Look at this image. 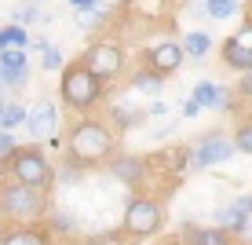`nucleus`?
<instances>
[{
	"instance_id": "nucleus-1",
	"label": "nucleus",
	"mask_w": 252,
	"mask_h": 245,
	"mask_svg": "<svg viewBox=\"0 0 252 245\" xmlns=\"http://www.w3.org/2000/svg\"><path fill=\"white\" fill-rule=\"evenodd\" d=\"M59 92H63V103H66V106L88 110V106H95V103H99L102 81H99V77H95L84 63H73V66L63 70V84H59Z\"/></svg>"
},
{
	"instance_id": "nucleus-2",
	"label": "nucleus",
	"mask_w": 252,
	"mask_h": 245,
	"mask_svg": "<svg viewBox=\"0 0 252 245\" xmlns=\"http://www.w3.org/2000/svg\"><path fill=\"white\" fill-rule=\"evenodd\" d=\"M110 150H114V139H110V132L99 121H81V125H73V132H69V157H73V161L95 165Z\"/></svg>"
},
{
	"instance_id": "nucleus-3",
	"label": "nucleus",
	"mask_w": 252,
	"mask_h": 245,
	"mask_svg": "<svg viewBox=\"0 0 252 245\" xmlns=\"http://www.w3.org/2000/svg\"><path fill=\"white\" fill-rule=\"evenodd\" d=\"M0 212L7 220H37V216L48 212V198L40 187H26V183H7L0 190Z\"/></svg>"
},
{
	"instance_id": "nucleus-4",
	"label": "nucleus",
	"mask_w": 252,
	"mask_h": 245,
	"mask_svg": "<svg viewBox=\"0 0 252 245\" xmlns=\"http://www.w3.org/2000/svg\"><path fill=\"white\" fill-rule=\"evenodd\" d=\"M164 227V209L150 198H135L125 212V231L135 234V238H150Z\"/></svg>"
},
{
	"instance_id": "nucleus-5",
	"label": "nucleus",
	"mask_w": 252,
	"mask_h": 245,
	"mask_svg": "<svg viewBox=\"0 0 252 245\" xmlns=\"http://www.w3.org/2000/svg\"><path fill=\"white\" fill-rule=\"evenodd\" d=\"M7 157H11V172H15L19 183H26V187H40V190L51 183V165L44 161L40 150H19V146H15Z\"/></svg>"
},
{
	"instance_id": "nucleus-6",
	"label": "nucleus",
	"mask_w": 252,
	"mask_h": 245,
	"mask_svg": "<svg viewBox=\"0 0 252 245\" xmlns=\"http://www.w3.org/2000/svg\"><path fill=\"white\" fill-rule=\"evenodd\" d=\"M81 63L88 66L99 81H106V77H117L121 73V66H125V51H121L117 44H92L88 51H84Z\"/></svg>"
},
{
	"instance_id": "nucleus-7",
	"label": "nucleus",
	"mask_w": 252,
	"mask_h": 245,
	"mask_svg": "<svg viewBox=\"0 0 252 245\" xmlns=\"http://www.w3.org/2000/svg\"><path fill=\"white\" fill-rule=\"evenodd\" d=\"M55 117H59V113H55V103H51V99H37V103H33V110H26V121H22V125L30 128L33 139H48L51 132H55Z\"/></svg>"
},
{
	"instance_id": "nucleus-8",
	"label": "nucleus",
	"mask_w": 252,
	"mask_h": 245,
	"mask_svg": "<svg viewBox=\"0 0 252 245\" xmlns=\"http://www.w3.org/2000/svg\"><path fill=\"white\" fill-rule=\"evenodd\" d=\"M183 48L176 44V40H164V44H158V48H150V55H146V63H150V70L154 73H176L179 66H183Z\"/></svg>"
},
{
	"instance_id": "nucleus-9",
	"label": "nucleus",
	"mask_w": 252,
	"mask_h": 245,
	"mask_svg": "<svg viewBox=\"0 0 252 245\" xmlns=\"http://www.w3.org/2000/svg\"><path fill=\"white\" fill-rule=\"evenodd\" d=\"M230 154H234V143H230L227 136H208V139H201V146H197L194 165H197V169H208V165L227 161Z\"/></svg>"
},
{
	"instance_id": "nucleus-10",
	"label": "nucleus",
	"mask_w": 252,
	"mask_h": 245,
	"mask_svg": "<svg viewBox=\"0 0 252 245\" xmlns=\"http://www.w3.org/2000/svg\"><path fill=\"white\" fill-rule=\"evenodd\" d=\"M249 212H252V198H238L234 205H227V209L216 212V223H220L223 231H245Z\"/></svg>"
},
{
	"instance_id": "nucleus-11",
	"label": "nucleus",
	"mask_w": 252,
	"mask_h": 245,
	"mask_svg": "<svg viewBox=\"0 0 252 245\" xmlns=\"http://www.w3.org/2000/svg\"><path fill=\"white\" fill-rule=\"evenodd\" d=\"M179 48H183L187 59H205L208 51H212V37H208L205 30H190L183 40H179Z\"/></svg>"
},
{
	"instance_id": "nucleus-12",
	"label": "nucleus",
	"mask_w": 252,
	"mask_h": 245,
	"mask_svg": "<svg viewBox=\"0 0 252 245\" xmlns=\"http://www.w3.org/2000/svg\"><path fill=\"white\" fill-rule=\"evenodd\" d=\"M223 63L234 66V70H252V48L238 44V40H227L223 44Z\"/></svg>"
},
{
	"instance_id": "nucleus-13",
	"label": "nucleus",
	"mask_w": 252,
	"mask_h": 245,
	"mask_svg": "<svg viewBox=\"0 0 252 245\" xmlns=\"http://www.w3.org/2000/svg\"><path fill=\"white\" fill-rule=\"evenodd\" d=\"M194 103H197V106H223V103H227V95H223V88H220V84H212V81H201V84H197V88H194Z\"/></svg>"
},
{
	"instance_id": "nucleus-14",
	"label": "nucleus",
	"mask_w": 252,
	"mask_h": 245,
	"mask_svg": "<svg viewBox=\"0 0 252 245\" xmlns=\"http://www.w3.org/2000/svg\"><path fill=\"white\" fill-rule=\"evenodd\" d=\"M143 169L146 165L139 161V157H121V161H114V176L121 183H143Z\"/></svg>"
},
{
	"instance_id": "nucleus-15",
	"label": "nucleus",
	"mask_w": 252,
	"mask_h": 245,
	"mask_svg": "<svg viewBox=\"0 0 252 245\" xmlns=\"http://www.w3.org/2000/svg\"><path fill=\"white\" fill-rule=\"evenodd\" d=\"M0 245H48V234L33 231V227H19V231H7Z\"/></svg>"
},
{
	"instance_id": "nucleus-16",
	"label": "nucleus",
	"mask_w": 252,
	"mask_h": 245,
	"mask_svg": "<svg viewBox=\"0 0 252 245\" xmlns=\"http://www.w3.org/2000/svg\"><path fill=\"white\" fill-rule=\"evenodd\" d=\"M190 245H230V238L223 227H197L190 231Z\"/></svg>"
},
{
	"instance_id": "nucleus-17",
	"label": "nucleus",
	"mask_w": 252,
	"mask_h": 245,
	"mask_svg": "<svg viewBox=\"0 0 252 245\" xmlns=\"http://www.w3.org/2000/svg\"><path fill=\"white\" fill-rule=\"evenodd\" d=\"M26 121V106H19V103H7V106H0V128H19Z\"/></svg>"
},
{
	"instance_id": "nucleus-18",
	"label": "nucleus",
	"mask_w": 252,
	"mask_h": 245,
	"mask_svg": "<svg viewBox=\"0 0 252 245\" xmlns=\"http://www.w3.org/2000/svg\"><path fill=\"white\" fill-rule=\"evenodd\" d=\"M201 11L208 15V19H230V15L238 11V0H205Z\"/></svg>"
},
{
	"instance_id": "nucleus-19",
	"label": "nucleus",
	"mask_w": 252,
	"mask_h": 245,
	"mask_svg": "<svg viewBox=\"0 0 252 245\" xmlns=\"http://www.w3.org/2000/svg\"><path fill=\"white\" fill-rule=\"evenodd\" d=\"M0 70H26V48H0Z\"/></svg>"
},
{
	"instance_id": "nucleus-20",
	"label": "nucleus",
	"mask_w": 252,
	"mask_h": 245,
	"mask_svg": "<svg viewBox=\"0 0 252 245\" xmlns=\"http://www.w3.org/2000/svg\"><path fill=\"white\" fill-rule=\"evenodd\" d=\"M135 92L158 95V92H161V73H139V77H135Z\"/></svg>"
},
{
	"instance_id": "nucleus-21",
	"label": "nucleus",
	"mask_w": 252,
	"mask_h": 245,
	"mask_svg": "<svg viewBox=\"0 0 252 245\" xmlns=\"http://www.w3.org/2000/svg\"><path fill=\"white\" fill-rule=\"evenodd\" d=\"M40 55H44V63H40L44 70H51V73L63 70V51H59L55 44H48V40H44V44H40Z\"/></svg>"
},
{
	"instance_id": "nucleus-22",
	"label": "nucleus",
	"mask_w": 252,
	"mask_h": 245,
	"mask_svg": "<svg viewBox=\"0 0 252 245\" xmlns=\"http://www.w3.org/2000/svg\"><path fill=\"white\" fill-rule=\"evenodd\" d=\"M139 117H143V113H139V110H132L128 103H117V106H114V121H117V125H125V128H132Z\"/></svg>"
},
{
	"instance_id": "nucleus-23",
	"label": "nucleus",
	"mask_w": 252,
	"mask_h": 245,
	"mask_svg": "<svg viewBox=\"0 0 252 245\" xmlns=\"http://www.w3.org/2000/svg\"><path fill=\"white\" fill-rule=\"evenodd\" d=\"M4 37H7V44H11V48H26V44H30V33H26L19 22L4 26Z\"/></svg>"
},
{
	"instance_id": "nucleus-24",
	"label": "nucleus",
	"mask_w": 252,
	"mask_h": 245,
	"mask_svg": "<svg viewBox=\"0 0 252 245\" xmlns=\"http://www.w3.org/2000/svg\"><path fill=\"white\" fill-rule=\"evenodd\" d=\"M230 143H234V150L252 154V125H241V128H238V136H234Z\"/></svg>"
},
{
	"instance_id": "nucleus-25",
	"label": "nucleus",
	"mask_w": 252,
	"mask_h": 245,
	"mask_svg": "<svg viewBox=\"0 0 252 245\" xmlns=\"http://www.w3.org/2000/svg\"><path fill=\"white\" fill-rule=\"evenodd\" d=\"M26 77H30V66L26 70H0V84H11V88L26 84Z\"/></svg>"
},
{
	"instance_id": "nucleus-26",
	"label": "nucleus",
	"mask_w": 252,
	"mask_h": 245,
	"mask_svg": "<svg viewBox=\"0 0 252 245\" xmlns=\"http://www.w3.org/2000/svg\"><path fill=\"white\" fill-rule=\"evenodd\" d=\"M11 150H15V136L7 132V128H0V161H4Z\"/></svg>"
},
{
	"instance_id": "nucleus-27",
	"label": "nucleus",
	"mask_w": 252,
	"mask_h": 245,
	"mask_svg": "<svg viewBox=\"0 0 252 245\" xmlns=\"http://www.w3.org/2000/svg\"><path fill=\"white\" fill-rule=\"evenodd\" d=\"M44 15L37 11V7H22V11H15V22H40Z\"/></svg>"
},
{
	"instance_id": "nucleus-28",
	"label": "nucleus",
	"mask_w": 252,
	"mask_h": 245,
	"mask_svg": "<svg viewBox=\"0 0 252 245\" xmlns=\"http://www.w3.org/2000/svg\"><path fill=\"white\" fill-rule=\"evenodd\" d=\"M230 40H238V44H245V48H252V22H245L238 33H234Z\"/></svg>"
},
{
	"instance_id": "nucleus-29",
	"label": "nucleus",
	"mask_w": 252,
	"mask_h": 245,
	"mask_svg": "<svg viewBox=\"0 0 252 245\" xmlns=\"http://www.w3.org/2000/svg\"><path fill=\"white\" fill-rule=\"evenodd\" d=\"M197 113H201V106H197L194 99H187L183 103V117H197Z\"/></svg>"
},
{
	"instance_id": "nucleus-30",
	"label": "nucleus",
	"mask_w": 252,
	"mask_h": 245,
	"mask_svg": "<svg viewBox=\"0 0 252 245\" xmlns=\"http://www.w3.org/2000/svg\"><path fill=\"white\" fill-rule=\"evenodd\" d=\"M69 4H73L77 11H92V7H99V0H69Z\"/></svg>"
},
{
	"instance_id": "nucleus-31",
	"label": "nucleus",
	"mask_w": 252,
	"mask_h": 245,
	"mask_svg": "<svg viewBox=\"0 0 252 245\" xmlns=\"http://www.w3.org/2000/svg\"><path fill=\"white\" fill-rule=\"evenodd\" d=\"M238 92H245L249 99H252V70H249V77H245V81H241V88H238Z\"/></svg>"
},
{
	"instance_id": "nucleus-32",
	"label": "nucleus",
	"mask_w": 252,
	"mask_h": 245,
	"mask_svg": "<svg viewBox=\"0 0 252 245\" xmlns=\"http://www.w3.org/2000/svg\"><path fill=\"white\" fill-rule=\"evenodd\" d=\"M0 48H7V37H4V30H0Z\"/></svg>"
}]
</instances>
